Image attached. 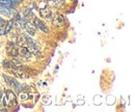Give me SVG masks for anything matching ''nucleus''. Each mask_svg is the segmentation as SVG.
Returning a JSON list of instances; mask_svg holds the SVG:
<instances>
[{"label":"nucleus","mask_w":135,"mask_h":112,"mask_svg":"<svg viewBox=\"0 0 135 112\" xmlns=\"http://www.w3.org/2000/svg\"><path fill=\"white\" fill-rule=\"evenodd\" d=\"M3 105L5 106H15L17 104V99H16V96L13 91H6L5 92V96H4V100H3Z\"/></svg>","instance_id":"f257e3e1"},{"label":"nucleus","mask_w":135,"mask_h":112,"mask_svg":"<svg viewBox=\"0 0 135 112\" xmlns=\"http://www.w3.org/2000/svg\"><path fill=\"white\" fill-rule=\"evenodd\" d=\"M15 27V20H9L5 24L3 23V26L0 27V35H5L12 31Z\"/></svg>","instance_id":"f03ea898"},{"label":"nucleus","mask_w":135,"mask_h":112,"mask_svg":"<svg viewBox=\"0 0 135 112\" xmlns=\"http://www.w3.org/2000/svg\"><path fill=\"white\" fill-rule=\"evenodd\" d=\"M3 78H4V81H5L9 86H12L13 88H15L16 91H21L22 86H21V84H20L16 79H14V78H12V77H8V76L5 75V74L3 75Z\"/></svg>","instance_id":"7ed1b4c3"},{"label":"nucleus","mask_w":135,"mask_h":112,"mask_svg":"<svg viewBox=\"0 0 135 112\" xmlns=\"http://www.w3.org/2000/svg\"><path fill=\"white\" fill-rule=\"evenodd\" d=\"M65 23H66V19H65V17L62 16V15H60V14H56L54 16V18L52 19V24L54 26L61 27V26H64Z\"/></svg>","instance_id":"20e7f679"},{"label":"nucleus","mask_w":135,"mask_h":112,"mask_svg":"<svg viewBox=\"0 0 135 112\" xmlns=\"http://www.w3.org/2000/svg\"><path fill=\"white\" fill-rule=\"evenodd\" d=\"M33 25L35 26V28H36V29H40L41 31L45 32V33H47V32L49 31V30H48V27L46 26V24H45L42 20H40L38 18H34Z\"/></svg>","instance_id":"39448f33"},{"label":"nucleus","mask_w":135,"mask_h":112,"mask_svg":"<svg viewBox=\"0 0 135 112\" xmlns=\"http://www.w3.org/2000/svg\"><path fill=\"white\" fill-rule=\"evenodd\" d=\"M7 54L9 55V56H12L13 58L14 57H17L18 55H19V49L16 47V45L15 44H13V43H8V46H7Z\"/></svg>","instance_id":"423d86ee"},{"label":"nucleus","mask_w":135,"mask_h":112,"mask_svg":"<svg viewBox=\"0 0 135 112\" xmlns=\"http://www.w3.org/2000/svg\"><path fill=\"white\" fill-rule=\"evenodd\" d=\"M22 1H23V0H0V3L6 5V6L9 7V8H13V7H14V4L17 5L18 3L22 2Z\"/></svg>","instance_id":"0eeeda50"},{"label":"nucleus","mask_w":135,"mask_h":112,"mask_svg":"<svg viewBox=\"0 0 135 112\" xmlns=\"http://www.w3.org/2000/svg\"><path fill=\"white\" fill-rule=\"evenodd\" d=\"M24 27H25V29L27 30V32L30 34V36H33L34 34H35V32H36V28H35V26H34V25L30 24V23H25Z\"/></svg>","instance_id":"6e6552de"},{"label":"nucleus","mask_w":135,"mask_h":112,"mask_svg":"<svg viewBox=\"0 0 135 112\" xmlns=\"http://www.w3.org/2000/svg\"><path fill=\"white\" fill-rule=\"evenodd\" d=\"M0 13L3 14V15H5V16L9 17V16H12V8H9V7H7L6 5L0 3Z\"/></svg>","instance_id":"1a4fd4ad"},{"label":"nucleus","mask_w":135,"mask_h":112,"mask_svg":"<svg viewBox=\"0 0 135 112\" xmlns=\"http://www.w3.org/2000/svg\"><path fill=\"white\" fill-rule=\"evenodd\" d=\"M41 15L44 17V18H49L51 16V12L49 9L45 8V9H41Z\"/></svg>","instance_id":"9d476101"},{"label":"nucleus","mask_w":135,"mask_h":112,"mask_svg":"<svg viewBox=\"0 0 135 112\" xmlns=\"http://www.w3.org/2000/svg\"><path fill=\"white\" fill-rule=\"evenodd\" d=\"M114 96H108L106 98V103L108 104V105H113V103H114Z\"/></svg>","instance_id":"9b49d317"},{"label":"nucleus","mask_w":135,"mask_h":112,"mask_svg":"<svg viewBox=\"0 0 135 112\" xmlns=\"http://www.w3.org/2000/svg\"><path fill=\"white\" fill-rule=\"evenodd\" d=\"M28 96L27 92H22V94H21V99H22V100H27V99H29V96Z\"/></svg>","instance_id":"f8f14e48"},{"label":"nucleus","mask_w":135,"mask_h":112,"mask_svg":"<svg viewBox=\"0 0 135 112\" xmlns=\"http://www.w3.org/2000/svg\"><path fill=\"white\" fill-rule=\"evenodd\" d=\"M64 1H65V0H51V2H53L54 4H57V5H58V4H61Z\"/></svg>","instance_id":"ddd939ff"},{"label":"nucleus","mask_w":135,"mask_h":112,"mask_svg":"<svg viewBox=\"0 0 135 112\" xmlns=\"http://www.w3.org/2000/svg\"><path fill=\"white\" fill-rule=\"evenodd\" d=\"M4 22H5V21H4V19H3L2 17H0V25H1V24H3Z\"/></svg>","instance_id":"4468645a"}]
</instances>
